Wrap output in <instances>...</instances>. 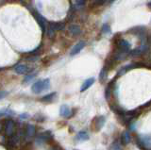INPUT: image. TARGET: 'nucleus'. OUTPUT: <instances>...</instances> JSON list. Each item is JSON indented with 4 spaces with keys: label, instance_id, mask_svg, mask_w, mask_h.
<instances>
[{
    "label": "nucleus",
    "instance_id": "nucleus-5",
    "mask_svg": "<svg viewBox=\"0 0 151 150\" xmlns=\"http://www.w3.org/2000/svg\"><path fill=\"white\" fill-rule=\"evenodd\" d=\"M14 130H15V125L14 122L12 120H8L6 123V126H5V131H6L7 136H12L14 134Z\"/></svg>",
    "mask_w": 151,
    "mask_h": 150
},
{
    "label": "nucleus",
    "instance_id": "nucleus-17",
    "mask_svg": "<svg viewBox=\"0 0 151 150\" xmlns=\"http://www.w3.org/2000/svg\"><path fill=\"white\" fill-rule=\"evenodd\" d=\"M102 30H103L104 33H109V32L111 31V29H110V27H109V25L105 24V25L103 26V29H102Z\"/></svg>",
    "mask_w": 151,
    "mask_h": 150
},
{
    "label": "nucleus",
    "instance_id": "nucleus-19",
    "mask_svg": "<svg viewBox=\"0 0 151 150\" xmlns=\"http://www.w3.org/2000/svg\"><path fill=\"white\" fill-rule=\"evenodd\" d=\"M7 95H8V92H6V91H0V100L6 97Z\"/></svg>",
    "mask_w": 151,
    "mask_h": 150
},
{
    "label": "nucleus",
    "instance_id": "nucleus-1",
    "mask_svg": "<svg viewBox=\"0 0 151 150\" xmlns=\"http://www.w3.org/2000/svg\"><path fill=\"white\" fill-rule=\"evenodd\" d=\"M49 86H50V81L48 78L42 79V80H38L33 84L31 87V91L32 93H36V95H39L42 92L48 90Z\"/></svg>",
    "mask_w": 151,
    "mask_h": 150
},
{
    "label": "nucleus",
    "instance_id": "nucleus-11",
    "mask_svg": "<svg viewBox=\"0 0 151 150\" xmlns=\"http://www.w3.org/2000/svg\"><path fill=\"white\" fill-rule=\"evenodd\" d=\"M89 138H90V136L86 131H79L77 135V139L79 141H87L89 140Z\"/></svg>",
    "mask_w": 151,
    "mask_h": 150
},
{
    "label": "nucleus",
    "instance_id": "nucleus-24",
    "mask_svg": "<svg viewBox=\"0 0 151 150\" xmlns=\"http://www.w3.org/2000/svg\"><path fill=\"white\" fill-rule=\"evenodd\" d=\"M111 1H114V0H111Z\"/></svg>",
    "mask_w": 151,
    "mask_h": 150
},
{
    "label": "nucleus",
    "instance_id": "nucleus-18",
    "mask_svg": "<svg viewBox=\"0 0 151 150\" xmlns=\"http://www.w3.org/2000/svg\"><path fill=\"white\" fill-rule=\"evenodd\" d=\"M33 78H34V75H29V76H27V77L25 78V79H24V82H25V83L29 82Z\"/></svg>",
    "mask_w": 151,
    "mask_h": 150
},
{
    "label": "nucleus",
    "instance_id": "nucleus-2",
    "mask_svg": "<svg viewBox=\"0 0 151 150\" xmlns=\"http://www.w3.org/2000/svg\"><path fill=\"white\" fill-rule=\"evenodd\" d=\"M139 146L143 150L151 149V135H141L138 140Z\"/></svg>",
    "mask_w": 151,
    "mask_h": 150
},
{
    "label": "nucleus",
    "instance_id": "nucleus-6",
    "mask_svg": "<svg viewBox=\"0 0 151 150\" xmlns=\"http://www.w3.org/2000/svg\"><path fill=\"white\" fill-rule=\"evenodd\" d=\"M84 46H85V42H83V41L79 42V43H78L72 48V50H71V52H70V56H75V55L78 54L80 51L84 48Z\"/></svg>",
    "mask_w": 151,
    "mask_h": 150
},
{
    "label": "nucleus",
    "instance_id": "nucleus-13",
    "mask_svg": "<svg viewBox=\"0 0 151 150\" xmlns=\"http://www.w3.org/2000/svg\"><path fill=\"white\" fill-rule=\"evenodd\" d=\"M121 140H122V143L124 144H129V142H130V135H129V133L127 132V131L123 132L122 136H121Z\"/></svg>",
    "mask_w": 151,
    "mask_h": 150
},
{
    "label": "nucleus",
    "instance_id": "nucleus-22",
    "mask_svg": "<svg viewBox=\"0 0 151 150\" xmlns=\"http://www.w3.org/2000/svg\"><path fill=\"white\" fill-rule=\"evenodd\" d=\"M97 1H99V2H104V1H106V0H97Z\"/></svg>",
    "mask_w": 151,
    "mask_h": 150
},
{
    "label": "nucleus",
    "instance_id": "nucleus-3",
    "mask_svg": "<svg viewBox=\"0 0 151 150\" xmlns=\"http://www.w3.org/2000/svg\"><path fill=\"white\" fill-rule=\"evenodd\" d=\"M105 122H106V118L105 116H98L96 117L93 120V126H94V130L99 131L100 130L104 125H105Z\"/></svg>",
    "mask_w": 151,
    "mask_h": 150
},
{
    "label": "nucleus",
    "instance_id": "nucleus-4",
    "mask_svg": "<svg viewBox=\"0 0 151 150\" xmlns=\"http://www.w3.org/2000/svg\"><path fill=\"white\" fill-rule=\"evenodd\" d=\"M14 71L18 75H26V74H29L32 71V69L25 64H18L17 66L14 68Z\"/></svg>",
    "mask_w": 151,
    "mask_h": 150
},
{
    "label": "nucleus",
    "instance_id": "nucleus-7",
    "mask_svg": "<svg viewBox=\"0 0 151 150\" xmlns=\"http://www.w3.org/2000/svg\"><path fill=\"white\" fill-rule=\"evenodd\" d=\"M71 114H72V111H71L70 108L67 105H61L60 106V116L68 118V117L71 116Z\"/></svg>",
    "mask_w": 151,
    "mask_h": 150
},
{
    "label": "nucleus",
    "instance_id": "nucleus-15",
    "mask_svg": "<svg viewBox=\"0 0 151 150\" xmlns=\"http://www.w3.org/2000/svg\"><path fill=\"white\" fill-rule=\"evenodd\" d=\"M56 96V93H49V95H47L44 97H42V101H44V102H51L52 100L54 99Z\"/></svg>",
    "mask_w": 151,
    "mask_h": 150
},
{
    "label": "nucleus",
    "instance_id": "nucleus-10",
    "mask_svg": "<svg viewBox=\"0 0 151 150\" xmlns=\"http://www.w3.org/2000/svg\"><path fill=\"white\" fill-rule=\"evenodd\" d=\"M69 32L73 36H78V35L80 34L81 30H80V27L78 26H77V25H71L69 27Z\"/></svg>",
    "mask_w": 151,
    "mask_h": 150
},
{
    "label": "nucleus",
    "instance_id": "nucleus-21",
    "mask_svg": "<svg viewBox=\"0 0 151 150\" xmlns=\"http://www.w3.org/2000/svg\"><path fill=\"white\" fill-rule=\"evenodd\" d=\"M20 117H21V119H27V117H28V114L27 113H23V114L20 115Z\"/></svg>",
    "mask_w": 151,
    "mask_h": 150
},
{
    "label": "nucleus",
    "instance_id": "nucleus-8",
    "mask_svg": "<svg viewBox=\"0 0 151 150\" xmlns=\"http://www.w3.org/2000/svg\"><path fill=\"white\" fill-rule=\"evenodd\" d=\"M119 44V47H120V49H121V51H122L123 53L129 52V49H130V46H131L129 42L124 40V39L120 40L119 41V44Z\"/></svg>",
    "mask_w": 151,
    "mask_h": 150
},
{
    "label": "nucleus",
    "instance_id": "nucleus-12",
    "mask_svg": "<svg viewBox=\"0 0 151 150\" xmlns=\"http://www.w3.org/2000/svg\"><path fill=\"white\" fill-rule=\"evenodd\" d=\"M26 133H27V138L32 137V136L34 135V133H35V126L33 125H27Z\"/></svg>",
    "mask_w": 151,
    "mask_h": 150
},
{
    "label": "nucleus",
    "instance_id": "nucleus-14",
    "mask_svg": "<svg viewBox=\"0 0 151 150\" xmlns=\"http://www.w3.org/2000/svg\"><path fill=\"white\" fill-rule=\"evenodd\" d=\"M49 27H51L54 31L55 30H60L64 27V25L63 24V23H52V24L49 25Z\"/></svg>",
    "mask_w": 151,
    "mask_h": 150
},
{
    "label": "nucleus",
    "instance_id": "nucleus-16",
    "mask_svg": "<svg viewBox=\"0 0 151 150\" xmlns=\"http://www.w3.org/2000/svg\"><path fill=\"white\" fill-rule=\"evenodd\" d=\"M12 114H14V112L9 109H1L0 110V117L6 116V115H12Z\"/></svg>",
    "mask_w": 151,
    "mask_h": 150
},
{
    "label": "nucleus",
    "instance_id": "nucleus-9",
    "mask_svg": "<svg viewBox=\"0 0 151 150\" xmlns=\"http://www.w3.org/2000/svg\"><path fill=\"white\" fill-rule=\"evenodd\" d=\"M93 83H94V78H90L86 79V80L83 82L81 87H80V92H84V91L88 90Z\"/></svg>",
    "mask_w": 151,
    "mask_h": 150
},
{
    "label": "nucleus",
    "instance_id": "nucleus-20",
    "mask_svg": "<svg viewBox=\"0 0 151 150\" xmlns=\"http://www.w3.org/2000/svg\"><path fill=\"white\" fill-rule=\"evenodd\" d=\"M76 4H77V6L78 7L82 6L84 4V0H76Z\"/></svg>",
    "mask_w": 151,
    "mask_h": 150
},
{
    "label": "nucleus",
    "instance_id": "nucleus-23",
    "mask_svg": "<svg viewBox=\"0 0 151 150\" xmlns=\"http://www.w3.org/2000/svg\"><path fill=\"white\" fill-rule=\"evenodd\" d=\"M148 6H149V7H151V1H150V2L148 3Z\"/></svg>",
    "mask_w": 151,
    "mask_h": 150
}]
</instances>
